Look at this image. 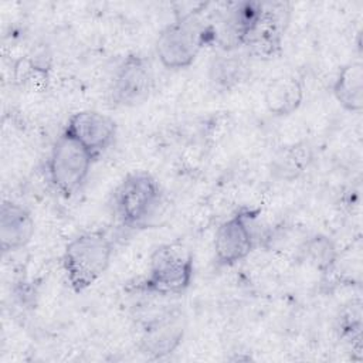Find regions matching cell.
I'll return each instance as SVG.
<instances>
[{
    "instance_id": "obj_9",
    "label": "cell",
    "mask_w": 363,
    "mask_h": 363,
    "mask_svg": "<svg viewBox=\"0 0 363 363\" xmlns=\"http://www.w3.org/2000/svg\"><path fill=\"white\" fill-rule=\"evenodd\" d=\"M62 132L81 143L98 159L113 145L118 126L109 115L94 109H84L74 112L68 118Z\"/></svg>"
},
{
    "instance_id": "obj_3",
    "label": "cell",
    "mask_w": 363,
    "mask_h": 363,
    "mask_svg": "<svg viewBox=\"0 0 363 363\" xmlns=\"http://www.w3.org/2000/svg\"><path fill=\"white\" fill-rule=\"evenodd\" d=\"M201 10L187 11L164 26L155 43V51L160 64L167 69H184L190 67L200 50L211 44L208 21L201 18Z\"/></svg>"
},
{
    "instance_id": "obj_11",
    "label": "cell",
    "mask_w": 363,
    "mask_h": 363,
    "mask_svg": "<svg viewBox=\"0 0 363 363\" xmlns=\"http://www.w3.org/2000/svg\"><path fill=\"white\" fill-rule=\"evenodd\" d=\"M34 218L24 206L3 200L0 206V247L1 252L10 254L24 248L34 235Z\"/></svg>"
},
{
    "instance_id": "obj_6",
    "label": "cell",
    "mask_w": 363,
    "mask_h": 363,
    "mask_svg": "<svg viewBox=\"0 0 363 363\" xmlns=\"http://www.w3.org/2000/svg\"><path fill=\"white\" fill-rule=\"evenodd\" d=\"M259 210L241 207L224 220L214 234V261L231 267L244 261L258 244L257 218Z\"/></svg>"
},
{
    "instance_id": "obj_13",
    "label": "cell",
    "mask_w": 363,
    "mask_h": 363,
    "mask_svg": "<svg viewBox=\"0 0 363 363\" xmlns=\"http://www.w3.org/2000/svg\"><path fill=\"white\" fill-rule=\"evenodd\" d=\"M303 95V84L298 77L281 75L274 78L265 88V108L274 116H288L299 109Z\"/></svg>"
},
{
    "instance_id": "obj_2",
    "label": "cell",
    "mask_w": 363,
    "mask_h": 363,
    "mask_svg": "<svg viewBox=\"0 0 363 363\" xmlns=\"http://www.w3.org/2000/svg\"><path fill=\"white\" fill-rule=\"evenodd\" d=\"M113 242L102 230L84 231L68 241L62 254L65 279L75 294L91 288L109 268Z\"/></svg>"
},
{
    "instance_id": "obj_15",
    "label": "cell",
    "mask_w": 363,
    "mask_h": 363,
    "mask_svg": "<svg viewBox=\"0 0 363 363\" xmlns=\"http://www.w3.org/2000/svg\"><path fill=\"white\" fill-rule=\"evenodd\" d=\"M332 92L347 112L359 113L363 108V65L360 61L345 64L333 82Z\"/></svg>"
},
{
    "instance_id": "obj_4",
    "label": "cell",
    "mask_w": 363,
    "mask_h": 363,
    "mask_svg": "<svg viewBox=\"0 0 363 363\" xmlns=\"http://www.w3.org/2000/svg\"><path fill=\"white\" fill-rule=\"evenodd\" d=\"M194 277V259L190 251L172 244L159 245L150 255L147 274L132 285V291L160 296L182 295Z\"/></svg>"
},
{
    "instance_id": "obj_16",
    "label": "cell",
    "mask_w": 363,
    "mask_h": 363,
    "mask_svg": "<svg viewBox=\"0 0 363 363\" xmlns=\"http://www.w3.org/2000/svg\"><path fill=\"white\" fill-rule=\"evenodd\" d=\"M303 254L309 264L320 274H330L337 261L339 252L330 237L325 234H313L303 244Z\"/></svg>"
},
{
    "instance_id": "obj_7",
    "label": "cell",
    "mask_w": 363,
    "mask_h": 363,
    "mask_svg": "<svg viewBox=\"0 0 363 363\" xmlns=\"http://www.w3.org/2000/svg\"><path fill=\"white\" fill-rule=\"evenodd\" d=\"M153 85L155 77L149 58L132 52L113 69L108 99L113 108H135L147 101Z\"/></svg>"
},
{
    "instance_id": "obj_10",
    "label": "cell",
    "mask_w": 363,
    "mask_h": 363,
    "mask_svg": "<svg viewBox=\"0 0 363 363\" xmlns=\"http://www.w3.org/2000/svg\"><path fill=\"white\" fill-rule=\"evenodd\" d=\"M184 336V318L180 311H166L147 320L142 329L139 349L149 357L160 359L173 353Z\"/></svg>"
},
{
    "instance_id": "obj_5",
    "label": "cell",
    "mask_w": 363,
    "mask_h": 363,
    "mask_svg": "<svg viewBox=\"0 0 363 363\" xmlns=\"http://www.w3.org/2000/svg\"><path fill=\"white\" fill-rule=\"evenodd\" d=\"M95 157L64 132L54 140L47 169L52 187L65 199L79 193L86 183Z\"/></svg>"
},
{
    "instance_id": "obj_12",
    "label": "cell",
    "mask_w": 363,
    "mask_h": 363,
    "mask_svg": "<svg viewBox=\"0 0 363 363\" xmlns=\"http://www.w3.org/2000/svg\"><path fill=\"white\" fill-rule=\"evenodd\" d=\"M313 162V147L308 140L281 146L271 159L269 173L275 180L292 182L301 177Z\"/></svg>"
},
{
    "instance_id": "obj_17",
    "label": "cell",
    "mask_w": 363,
    "mask_h": 363,
    "mask_svg": "<svg viewBox=\"0 0 363 363\" xmlns=\"http://www.w3.org/2000/svg\"><path fill=\"white\" fill-rule=\"evenodd\" d=\"M337 329L340 330V336L354 346L356 350H360V339H362V308L360 301L349 302L339 315Z\"/></svg>"
},
{
    "instance_id": "obj_8",
    "label": "cell",
    "mask_w": 363,
    "mask_h": 363,
    "mask_svg": "<svg viewBox=\"0 0 363 363\" xmlns=\"http://www.w3.org/2000/svg\"><path fill=\"white\" fill-rule=\"evenodd\" d=\"M291 6L284 1H261V13L244 44L250 58L269 61L282 52Z\"/></svg>"
},
{
    "instance_id": "obj_1",
    "label": "cell",
    "mask_w": 363,
    "mask_h": 363,
    "mask_svg": "<svg viewBox=\"0 0 363 363\" xmlns=\"http://www.w3.org/2000/svg\"><path fill=\"white\" fill-rule=\"evenodd\" d=\"M113 214L121 225L132 230L159 224L164 210V194L157 179L145 170L128 173L112 197Z\"/></svg>"
},
{
    "instance_id": "obj_14",
    "label": "cell",
    "mask_w": 363,
    "mask_h": 363,
    "mask_svg": "<svg viewBox=\"0 0 363 363\" xmlns=\"http://www.w3.org/2000/svg\"><path fill=\"white\" fill-rule=\"evenodd\" d=\"M250 58L245 52L221 51L211 58L208 65V81L214 89L231 91L242 84L250 74Z\"/></svg>"
}]
</instances>
